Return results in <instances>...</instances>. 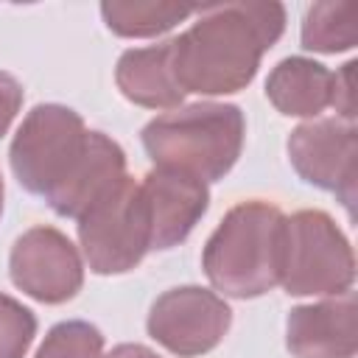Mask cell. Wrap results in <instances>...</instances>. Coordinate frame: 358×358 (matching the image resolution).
<instances>
[{"mask_svg": "<svg viewBox=\"0 0 358 358\" xmlns=\"http://www.w3.org/2000/svg\"><path fill=\"white\" fill-rule=\"evenodd\" d=\"M8 162L17 182L48 207L78 221L126 176V151L64 103H36L20 123Z\"/></svg>", "mask_w": 358, "mask_h": 358, "instance_id": "6da1fadb", "label": "cell"}, {"mask_svg": "<svg viewBox=\"0 0 358 358\" xmlns=\"http://www.w3.org/2000/svg\"><path fill=\"white\" fill-rule=\"evenodd\" d=\"M196 22L171 39L173 73L182 92L232 95L246 90L266 50L285 31V6L238 0L196 6Z\"/></svg>", "mask_w": 358, "mask_h": 358, "instance_id": "7a4b0ae2", "label": "cell"}, {"mask_svg": "<svg viewBox=\"0 0 358 358\" xmlns=\"http://www.w3.org/2000/svg\"><path fill=\"white\" fill-rule=\"evenodd\" d=\"M285 215L277 204L252 199L235 204L201 249V268L215 291L255 299L280 285Z\"/></svg>", "mask_w": 358, "mask_h": 358, "instance_id": "3957f363", "label": "cell"}, {"mask_svg": "<svg viewBox=\"0 0 358 358\" xmlns=\"http://www.w3.org/2000/svg\"><path fill=\"white\" fill-rule=\"evenodd\" d=\"M143 148L157 168L207 182L224 179L246 140V117L235 103L199 101L157 115L143 126Z\"/></svg>", "mask_w": 358, "mask_h": 358, "instance_id": "277c9868", "label": "cell"}, {"mask_svg": "<svg viewBox=\"0 0 358 358\" xmlns=\"http://www.w3.org/2000/svg\"><path fill=\"white\" fill-rule=\"evenodd\" d=\"M355 282L350 238L324 210H299L285 218L280 285L291 296H341Z\"/></svg>", "mask_w": 358, "mask_h": 358, "instance_id": "5b68a950", "label": "cell"}, {"mask_svg": "<svg viewBox=\"0 0 358 358\" xmlns=\"http://www.w3.org/2000/svg\"><path fill=\"white\" fill-rule=\"evenodd\" d=\"M78 243L92 274H126L151 252V221L140 185L126 173L78 221Z\"/></svg>", "mask_w": 358, "mask_h": 358, "instance_id": "8992f818", "label": "cell"}, {"mask_svg": "<svg viewBox=\"0 0 358 358\" xmlns=\"http://www.w3.org/2000/svg\"><path fill=\"white\" fill-rule=\"evenodd\" d=\"M148 336L179 358H196L215 350L232 327V310L221 294L201 285H176L162 291L145 319Z\"/></svg>", "mask_w": 358, "mask_h": 358, "instance_id": "52a82bcc", "label": "cell"}, {"mask_svg": "<svg viewBox=\"0 0 358 358\" xmlns=\"http://www.w3.org/2000/svg\"><path fill=\"white\" fill-rule=\"evenodd\" d=\"M288 162L296 176L319 190L333 193L347 213L355 207V157L358 134L355 123L341 117H313L299 123L285 143Z\"/></svg>", "mask_w": 358, "mask_h": 358, "instance_id": "ba28073f", "label": "cell"}, {"mask_svg": "<svg viewBox=\"0 0 358 358\" xmlns=\"http://www.w3.org/2000/svg\"><path fill=\"white\" fill-rule=\"evenodd\" d=\"M8 277L31 299L62 305L81 291L84 260L78 246L56 227H31L11 246Z\"/></svg>", "mask_w": 358, "mask_h": 358, "instance_id": "9c48e42d", "label": "cell"}, {"mask_svg": "<svg viewBox=\"0 0 358 358\" xmlns=\"http://www.w3.org/2000/svg\"><path fill=\"white\" fill-rule=\"evenodd\" d=\"M140 190L151 221V249L157 252L185 243L210 207L207 185L179 171L154 168L143 176Z\"/></svg>", "mask_w": 358, "mask_h": 358, "instance_id": "30bf717a", "label": "cell"}, {"mask_svg": "<svg viewBox=\"0 0 358 358\" xmlns=\"http://www.w3.org/2000/svg\"><path fill=\"white\" fill-rule=\"evenodd\" d=\"M355 294L296 305L285 319V347L294 358H355Z\"/></svg>", "mask_w": 358, "mask_h": 358, "instance_id": "8fae6325", "label": "cell"}, {"mask_svg": "<svg viewBox=\"0 0 358 358\" xmlns=\"http://www.w3.org/2000/svg\"><path fill=\"white\" fill-rule=\"evenodd\" d=\"M115 84L126 101L145 109L171 112L179 109L185 101V92L173 73L171 39L126 50L115 64Z\"/></svg>", "mask_w": 358, "mask_h": 358, "instance_id": "7c38bea8", "label": "cell"}, {"mask_svg": "<svg viewBox=\"0 0 358 358\" xmlns=\"http://www.w3.org/2000/svg\"><path fill=\"white\" fill-rule=\"evenodd\" d=\"M268 103L288 117H319L333 106V73L313 59L288 56L266 78Z\"/></svg>", "mask_w": 358, "mask_h": 358, "instance_id": "4fadbf2b", "label": "cell"}, {"mask_svg": "<svg viewBox=\"0 0 358 358\" xmlns=\"http://www.w3.org/2000/svg\"><path fill=\"white\" fill-rule=\"evenodd\" d=\"M196 14V6L157 3V0H106L101 3V17L106 28L126 39H148L168 34L179 22Z\"/></svg>", "mask_w": 358, "mask_h": 358, "instance_id": "5bb4252c", "label": "cell"}, {"mask_svg": "<svg viewBox=\"0 0 358 358\" xmlns=\"http://www.w3.org/2000/svg\"><path fill=\"white\" fill-rule=\"evenodd\" d=\"M358 42L352 3H313L302 20V48L313 53H347Z\"/></svg>", "mask_w": 358, "mask_h": 358, "instance_id": "9a60e30c", "label": "cell"}, {"mask_svg": "<svg viewBox=\"0 0 358 358\" xmlns=\"http://www.w3.org/2000/svg\"><path fill=\"white\" fill-rule=\"evenodd\" d=\"M34 358H103V336L84 319H67L48 330Z\"/></svg>", "mask_w": 358, "mask_h": 358, "instance_id": "2e32d148", "label": "cell"}, {"mask_svg": "<svg viewBox=\"0 0 358 358\" xmlns=\"http://www.w3.org/2000/svg\"><path fill=\"white\" fill-rule=\"evenodd\" d=\"M36 336V316L22 302L0 294V358H25Z\"/></svg>", "mask_w": 358, "mask_h": 358, "instance_id": "e0dca14e", "label": "cell"}, {"mask_svg": "<svg viewBox=\"0 0 358 358\" xmlns=\"http://www.w3.org/2000/svg\"><path fill=\"white\" fill-rule=\"evenodd\" d=\"M355 62H347L338 73H333V106L336 117L355 123Z\"/></svg>", "mask_w": 358, "mask_h": 358, "instance_id": "ac0fdd59", "label": "cell"}, {"mask_svg": "<svg viewBox=\"0 0 358 358\" xmlns=\"http://www.w3.org/2000/svg\"><path fill=\"white\" fill-rule=\"evenodd\" d=\"M22 95H25L22 84L11 73L0 70V137L8 131L11 120L17 117V112L22 106Z\"/></svg>", "mask_w": 358, "mask_h": 358, "instance_id": "d6986e66", "label": "cell"}, {"mask_svg": "<svg viewBox=\"0 0 358 358\" xmlns=\"http://www.w3.org/2000/svg\"><path fill=\"white\" fill-rule=\"evenodd\" d=\"M103 358H162V355H157L151 347H145V344H117V347H112Z\"/></svg>", "mask_w": 358, "mask_h": 358, "instance_id": "ffe728a7", "label": "cell"}, {"mask_svg": "<svg viewBox=\"0 0 358 358\" xmlns=\"http://www.w3.org/2000/svg\"><path fill=\"white\" fill-rule=\"evenodd\" d=\"M3 196H6V187H3V176H0V215H3Z\"/></svg>", "mask_w": 358, "mask_h": 358, "instance_id": "44dd1931", "label": "cell"}]
</instances>
